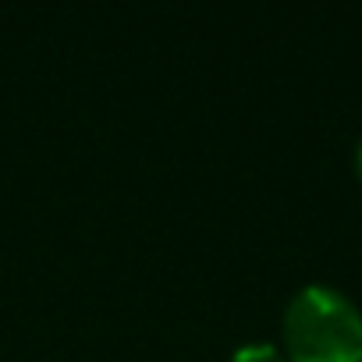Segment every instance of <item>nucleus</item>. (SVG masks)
Wrapping results in <instances>:
<instances>
[{"mask_svg": "<svg viewBox=\"0 0 362 362\" xmlns=\"http://www.w3.org/2000/svg\"><path fill=\"white\" fill-rule=\"evenodd\" d=\"M281 330L288 362H362V309L334 284H302Z\"/></svg>", "mask_w": 362, "mask_h": 362, "instance_id": "f257e3e1", "label": "nucleus"}, {"mask_svg": "<svg viewBox=\"0 0 362 362\" xmlns=\"http://www.w3.org/2000/svg\"><path fill=\"white\" fill-rule=\"evenodd\" d=\"M228 362H288V355L274 341H245L231 351Z\"/></svg>", "mask_w": 362, "mask_h": 362, "instance_id": "f03ea898", "label": "nucleus"}, {"mask_svg": "<svg viewBox=\"0 0 362 362\" xmlns=\"http://www.w3.org/2000/svg\"><path fill=\"white\" fill-rule=\"evenodd\" d=\"M355 170H358V177H362V139H358V146H355Z\"/></svg>", "mask_w": 362, "mask_h": 362, "instance_id": "7ed1b4c3", "label": "nucleus"}]
</instances>
